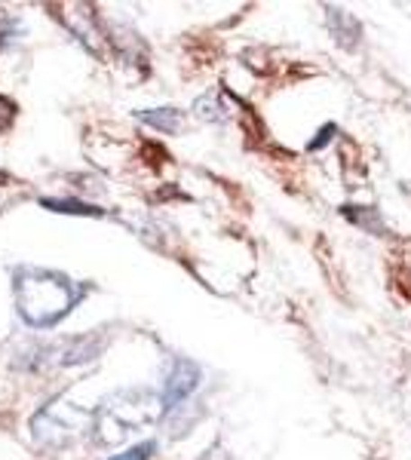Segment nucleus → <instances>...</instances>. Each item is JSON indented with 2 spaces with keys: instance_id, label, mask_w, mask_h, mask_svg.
<instances>
[{
  "instance_id": "1",
  "label": "nucleus",
  "mask_w": 411,
  "mask_h": 460,
  "mask_svg": "<svg viewBox=\"0 0 411 460\" xmlns=\"http://www.w3.org/2000/svg\"><path fill=\"white\" fill-rule=\"evenodd\" d=\"M77 295L74 286L49 270H19L16 277V304L19 316L34 329L56 325L74 307Z\"/></svg>"
},
{
  "instance_id": "2",
  "label": "nucleus",
  "mask_w": 411,
  "mask_h": 460,
  "mask_svg": "<svg viewBox=\"0 0 411 460\" xmlns=\"http://www.w3.org/2000/svg\"><path fill=\"white\" fill-rule=\"evenodd\" d=\"M200 377L203 375H200V368L193 366L191 359H178L166 377V387H163V408H166V411L178 408V402H184V399L200 387Z\"/></svg>"
},
{
  "instance_id": "3",
  "label": "nucleus",
  "mask_w": 411,
  "mask_h": 460,
  "mask_svg": "<svg viewBox=\"0 0 411 460\" xmlns=\"http://www.w3.org/2000/svg\"><path fill=\"white\" fill-rule=\"evenodd\" d=\"M141 120L147 126H156V129L163 132H175L178 123H182V114H178L175 108H156V111H141Z\"/></svg>"
},
{
  "instance_id": "4",
  "label": "nucleus",
  "mask_w": 411,
  "mask_h": 460,
  "mask_svg": "<svg viewBox=\"0 0 411 460\" xmlns=\"http://www.w3.org/2000/svg\"><path fill=\"white\" fill-rule=\"evenodd\" d=\"M328 22H332L335 34H338V40L344 43V47H353L356 34H360V25H356V19L344 16L341 10H328Z\"/></svg>"
},
{
  "instance_id": "5",
  "label": "nucleus",
  "mask_w": 411,
  "mask_h": 460,
  "mask_svg": "<svg viewBox=\"0 0 411 460\" xmlns=\"http://www.w3.org/2000/svg\"><path fill=\"white\" fill-rule=\"evenodd\" d=\"M40 206L52 212H65V215H89V218H99L102 215V209L80 203V199H40Z\"/></svg>"
},
{
  "instance_id": "6",
  "label": "nucleus",
  "mask_w": 411,
  "mask_h": 460,
  "mask_svg": "<svg viewBox=\"0 0 411 460\" xmlns=\"http://www.w3.org/2000/svg\"><path fill=\"white\" fill-rule=\"evenodd\" d=\"M154 451H156V442H141V445H136V448L123 451V455L111 457V460H151Z\"/></svg>"
},
{
  "instance_id": "7",
  "label": "nucleus",
  "mask_w": 411,
  "mask_h": 460,
  "mask_svg": "<svg viewBox=\"0 0 411 460\" xmlns=\"http://www.w3.org/2000/svg\"><path fill=\"white\" fill-rule=\"evenodd\" d=\"M317 136H319V138H313V142H310V151H319V147H323L326 142H332V136H335V126H332V123L323 126V129H319Z\"/></svg>"
},
{
  "instance_id": "8",
  "label": "nucleus",
  "mask_w": 411,
  "mask_h": 460,
  "mask_svg": "<svg viewBox=\"0 0 411 460\" xmlns=\"http://www.w3.org/2000/svg\"><path fill=\"white\" fill-rule=\"evenodd\" d=\"M0 108H4V111H10V105H6V102H4V99H0Z\"/></svg>"
}]
</instances>
